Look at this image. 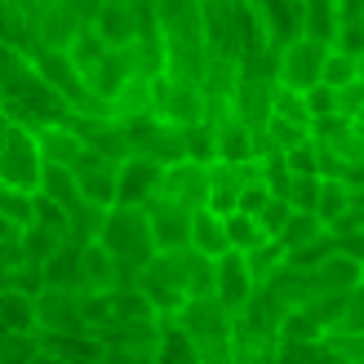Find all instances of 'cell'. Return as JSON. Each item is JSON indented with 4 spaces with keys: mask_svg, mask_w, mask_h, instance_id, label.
I'll use <instances>...</instances> for the list:
<instances>
[{
    "mask_svg": "<svg viewBox=\"0 0 364 364\" xmlns=\"http://www.w3.org/2000/svg\"><path fill=\"white\" fill-rule=\"evenodd\" d=\"M160 182H165V165H160V160H151V156H124L116 165V205L142 209L160 191Z\"/></svg>",
    "mask_w": 364,
    "mask_h": 364,
    "instance_id": "5b68a950",
    "label": "cell"
},
{
    "mask_svg": "<svg viewBox=\"0 0 364 364\" xmlns=\"http://www.w3.org/2000/svg\"><path fill=\"white\" fill-rule=\"evenodd\" d=\"M129 76H142V71H138V53H134V45H129V49H107V58L85 76V85H89V94H94V98L112 102L120 89H124V80H129Z\"/></svg>",
    "mask_w": 364,
    "mask_h": 364,
    "instance_id": "9c48e42d",
    "label": "cell"
},
{
    "mask_svg": "<svg viewBox=\"0 0 364 364\" xmlns=\"http://www.w3.org/2000/svg\"><path fill=\"white\" fill-rule=\"evenodd\" d=\"M36 196L53 200V205L67 209V213L85 205L80 182H76V169H71V165H45V169H41V187H36Z\"/></svg>",
    "mask_w": 364,
    "mask_h": 364,
    "instance_id": "5bb4252c",
    "label": "cell"
},
{
    "mask_svg": "<svg viewBox=\"0 0 364 364\" xmlns=\"http://www.w3.org/2000/svg\"><path fill=\"white\" fill-rule=\"evenodd\" d=\"M80 289H89V294H112V289H120L116 258L102 249V240L80 245Z\"/></svg>",
    "mask_w": 364,
    "mask_h": 364,
    "instance_id": "7c38bea8",
    "label": "cell"
},
{
    "mask_svg": "<svg viewBox=\"0 0 364 364\" xmlns=\"http://www.w3.org/2000/svg\"><path fill=\"white\" fill-rule=\"evenodd\" d=\"M276 116L280 120H306V94H298V89H280L276 94Z\"/></svg>",
    "mask_w": 364,
    "mask_h": 364,
    "instance_id": "cb8c5ba5",
    "label": "cell"
},
{
    "mask_svg": "<svg viewBox=\"0 0 364 364\" xmlns=\"http://www.w3.org/2000/svg\"><path fill=\"white\" fill-rule=\"evenodd\" d=\"M124 5H134L138 14H156V5H160V0H124Z\"/></svg>",
    "mask_w": 364,
    "mask_h": 364,
    "instance_id": "4316f807",
    "label": "cell"
},
{
    "mask_svg": "<svg viewBox=\"0 0 364 364\" xmlns=\"http://www.w3.org/2000/svg\"><path fill=\"white\" fill-rule=\"evenodd\" d=\"M41 169H45V156H41L36 134L27 124H9L5 142H0V187L36 191L41 187Z\"/></svg>",
    "mask_w": 364,
    "mask_h": 364,
    "instance_id": "7a4b0ae2",
    "label": "cell"
},
{
    "mask_svg": "<svg viewBox=\"0 0 364 364\" xmlns=\"http://www.w3.org/2000/svg\"><path fill=\"white\" fill-rule=\"evenodd\" d=\"M191 249L205 253V258H223V253L231 249L227 245V227H223V218H218L213 209H196L191 213Z\"/></svg>",
    "mask_w": 364,
    "mask_h": 364,
    "instance_id": "2e32d148",
    "label": "cell"
},
{
    "mask_svg": "<svg viewBox=\"0 0 364 364\" xmlns=\"http://www.w3.org/2000/svg\"><path fill=\"white\" fill-rule=\"evenodd\" d=\"M0 306H5V320L14 316L9 329H31V306L18 298V294H5V298H0Z\"/></svg>",
    "mask_w": 364,
    "mask_h": 364,
    "instance_id": "484cf974",
    "label": "cell"
},
{
    "mask_svg": "<svg viewBox=\"0 0 364 364\" xmlns=\"http://www.w3.org/2000/svg\"><path fill=\"white\" fill-rule=\"evenodd\" d=\"M351 76H355V63L347 58V53H329V58H324V71H320L324 85H347Z\"/></svg>",
    "mask_w": 364,
    "mask_h": 364,
    "instance_id": "603a6c76",
    "label": "cell"
},
{
    "mask_svg": "<svg viewBox=\"0 0 364 364\" xmlns=\"http://www.w3.org/2000/svg\"><path fill=\"white\" fill-rule=\"evenodd\" d=\"M289 218H294V209H289L284 200H276V196H271L267 205L258 209V227H262V235H280Z\"/></svg>",
    "mask_w": 364,
    "mask_h": 364,
    "instance_id": "7402d4cb",
    "label": "cell"
},
{
    "mask_svg": "<svg viewBox=\"0 0 364 364\" xmlns=\"http://www.w3.org/2000/svg\"><path fill=\"white\" fill-rule=\"evenodd\" d=\"M45 289H80V245H63L45 262Z\"/></svg>",
    "mask_w": 364,
    "mask_h": 364,
    "instance_id": "ac0fdd59",
    "label": "cell"
},
{
    "mask_svg": "<svg viewBox=\"0 0 364 364\" xmlns=\"http://www.w3.org/2000/svg\"><path fill=\"white\" fill-rule=\"evenodd\" d=\"M223 227H227V245L235 249V253H253L262 245V227H258V218H249V213H227L223 218Z\"/></svg>",
    "mask_w": 364,
    "mask_h": 364,
    "instance_id": "d6986e66",
    "label": "cell"
},
{
    "mask_svg": "<svg viewBox=\"0 0 364 364\" xmlns=\"http://www.w3.org/2000/svg\"><path fill=\"white\" fill-rule=\"evenodd\" d=\"M302 27H306L311 41L329 45V36H333V0H306L302 5Z\"/></svg>",
    "mask_w": 364,
    "mask_h": 364,
    "instance_id": "44dd1931",
    "label": "cell"
},
{
    "mask_svg": "<svg viewBox=\"0 0 364 364\" xmlns=\"http://www.w3.org/2000/svg\"><path fill=\"white\" fill-rule=\"evenodd\" d=\"M76 182H80V196L89 200V205H98V209L116 205V160L89 151L76 165Z\"/></svg>",
    "mask_w": 364,
    "mask_h": 364,
    "instance_id": "8fae6325",
    "label": "cell"
},
{
    "mask_svg": "<svg viewBox=\"0 0 364 364\" xmlns=\"http://www.w3.org/2000/svg\"><path fill=\"white\" fill-rule=\"evenodd\" d=\"M0 218H9L14 227H31L36 223V191H14V187H0Z\"/></svg>",
    "mask_w": 364,
    "mask_h": 364,
    "instance_id": "ffe728a7",
    "label": "cell"
},
{
    "mask_svg": "<svg viewBox=\"0 0 364 364\" xmlns=\"http://www.w3.org/2000/svg\"><path fill=\"white\" fill-rule=\"evenodd\" d=\"M67 58L76 63L80 76H89V71H94V67L107 58V41H102V36L89 27V23H80V27H76V36H71V45H67Z\"/></svg>",
    "mask_w": 364,
    "mask_h": 364,
    "instance_id": "e0dca14e",
    "label": "cell"
},
{
    "mask_svg": "<svg viewBox=\"0 0 364 364\" xmlns=\"http://www.w3.org/2000/svg\"><path fill=\"white\" fill-rule=\"evenodd\" d=\"M302 0H258V23H267V31L276 36V45H294V31L302 27Z\"/></svg>",
    "mask_w": 364,
    "mask_h": 364,
    "instance_id": "9a60e30c",
    "label": "cell"
},
{
    "mask_svg": "<svg viewBox=\"0 0 364 364\" xmlns=\"http://www.w3.org/2000/svg\"><path fill=\"white\" fill-rule=\"evenodd\" d=\"M36 142H41L45 165H71V169H76L80 160L89 156V147L80 142V134L71 129V124H45V129L36 134Z\"/></svg>",
    "mask_w": 364,
    "mask_h": 364,
    "instance_id": "4fadbf2b",
    "label": "cell"
},
{
    "mask_svg": "<svg viewBox=\"0 0 364 364\" xmlns=\"http://www.w3.org/2000/svg\"><path fill=\"white\" fill-rule=\"evenodd\" d=\"M324 45L320 41H294L284 49V67H280V76H284V89H298V94H306L316 80H320V71H324Z\"/></svg>",
    "mask_w": 364,
    "mask_h": 364,
    "instance_id": "30bf717a",
    "label": "cell"
},
{
    "mask_svg": "<svg viewBox=\"0 0 364 364\" xmlns=\"http://www.w3.org/2000/svg\"><path fill=\"white\" fill-rule=\"evenodd\" d=\"M267 200H271V191L262 187V182H245V191H240V205H235V209H240V213H249V218H258V209L267 205Z\"/></svg>",
    "mask_w": 364,
    "mask_h": 364,
    "instance_id": "d4e9b609",
    "label": "cell"
},
{
    "mask_svg": "<svg viewBox=\"0 0 364 364\" xmlns=\"http://www.w3.org/2000/svg\"><path fill=\"white\" fill-rule=\"evenodd\" d=\"M102 249L116 258V271L124 276V289H134L142 267L156 258V240H151V227H147V213L142 209H124V205H112L102 218Z\"/></svg>",
    "mask_w": 364,
    "mask_h": 364,
    "instance_id": "6da1fadb",
    "label": "cell"
},
{
    "mask_svg": "<svg viewBox=\"0 0 364 364\" xmlns=\"http://www.w3.org/2000/svg\"><path fill=\"white\" fill-rule=\"evenodd\" d=\"M142 213H147V227H151V240L160 253H173V249H187L191 245V213L182 200L156 191L147 205H142Z\"/></svg>",
    "mask_w": 364,
    "mask_h": 364,
    "instance_id": "3957f363",
    "label": "cell"
},
{
    "mask_svg": "<svg viewBox=\"0 0 364 364\" xmlns=\"http://www.w3.org/2000/svg\"><path fill=\"white\" fill-rule=\"evenodd\" d=\"M156 112L165 116L169 124H200L209 120V94L200 89V80H169L156 76Z\"/></svg>",
    "mask_w": 364,
    "mask_h": 364,
    "instance_id": "277c9868",
    "label": "cell"
},
{
    "mask_svg": "<svg viewBox=\"0 0 364 364\" xmlns=\"http://www.w3.org/2000/svg\"><path fill=\"white\" fill-rule=\"evenodd\" d=\"M142 18H147V14H138L134 5H124V0H102L89 27L107 41V49H129L142 36Z\"/></svg>",
    "mask_w": 364,
    "mask_h": 364,
    "instance_id": "52a82bcc",
    "label": "cell"
},
{
    "mask_svg": "<svg viewBox=\"0 0 364 364\" xmlns=\"http://www.w3.org/2000/svg\"><path fill=\"white\" fill-rule=\"evenodd\" d=\"M253 294V271H249V258L245 253L227 249L223 258H213V298L227 306V311H240Z\"/></svg>",
    "mask_w": 364,
    "mask_h": 364,
    "instance_id": "8992f818",
    "label": "cell"
},
{
    "mask_svg": "<svg viewBox=\"0 0 364 364\" xmlns=\"http://www.w3.org/2000/svg\"><path fill=\"white\" fill-rule=\"evenodd\" d=\"M160 191L182 200L187 209H205L209 205V165H200V160H173V165H165Z\"/></svg>",
    "mask_w": 364,
    "mask_h": 364,
    "instance_id": "ba28073f",
    "label": "cell"
}]
</instances>
